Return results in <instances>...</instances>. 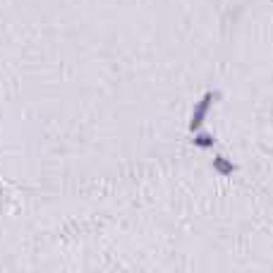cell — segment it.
<instances>
[{"label": "cell", "instance_id": "3957f363", "mask_svg": "<svg viewBox=\"0 0 273 273\" xmlns=\"http://www.w3.org/2000/svg\"><path fill=\"white\" fill-rule=\"evenodd\" d=\"M194 146H199V148L213 146V137H211V134H196V137H194Z\"/></svg>", "mask_w": 273, "mask_h": 273}, {"label": "cell", "instance_id": "6da1fadb", "mask_svg": "<svg viewBox=\"0 0 273 273\" xmlns=\"http://www.w3.org/2000/svg\"><path fill=\"white\" fill-rule=\"evenodd\" d=\"M218 98V94H204L202 96V101L196 103L194 106V115H192V120H189V132H196L199 127H202V122H204V117H206V113H209V108H211V103Z\"/></svg>", "mask_w": 273, "mask_h": 273}, {"label": "cell", "instance_id": "7a4b0ae2", "mask_svg": "<svg viewBox=\"0 0 273 273\" xmlns=\"http://www.w3.org/2000/svg\"><path fill=\"white\" fill-rule=\"evenodd\" d=\"M213 168H216L220 175H230V172H235V165L230 163V161H226L223 156H216V158H213Z\"/></svg>", "mask_w": 273, "mask_h": 273}]
</instances>
